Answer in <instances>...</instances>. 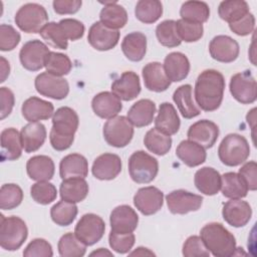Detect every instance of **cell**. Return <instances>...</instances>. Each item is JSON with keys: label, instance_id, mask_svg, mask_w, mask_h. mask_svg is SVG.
<instances>
[{"label": "cell", "instance_id": "52a82bcc", "mask_svg": "<svg viewBox=\"0 0 257 257\" xmlns=\"http://www.w3.org/2000/svg\"><path fill=\"white\" fill-rule=\"evenodd\" d=\"M158 172V160L144 151L135 152L128 159L130 176L138 184L151 183L157 177Z\"/></svg>", "mask_w": 257, "mask_h": 257}, {"label": "cell", "instance_id": "7a4b0ae2", "mask_svg": "<svg viewBox=\"0 0 257 257\" xmlns=\"http://www.w3.org/2000/svg\"><path fill=\"white\" fill-rule=\"evenodd\" d=\"M78 124L79 118L74 109L68 106L56 109L52 115V128L49 134L51 147L58 152L70 148Z\"/></svg>", "mask_w": 257, "mask_h": 257}, {"label": "cell", "instance_id": "7402d4cb", "mask_svg": "<svg viewBox=\"0 0 257 257\" xmlns=\"http://www.w3.org/2000/svg\"><path fill=\"white\" fill-rule=\"evenodd\" d=\"M143 78L145 86L155 92H162L169 88L171 80L168 78L164 65L160 62H150L143 68Z\"/></svg>", "mask_w": 257, "mask_h": 257}, {"label": "cell", "instance_id": "74e56055", "mask_svg": "<svg viewBox=\"0 0 257 257\" xmlns=\"http://www.w3.org/2000/svg\"><path fill=\"white\" fill-rule=\"evenodd\" d=\"M224 197L229 199H242L247 196L248 187L242 177L234 172L221 176V189Z\"/></svg>", "mask_w": 257, "mask_h": 257}, {"label": "cell", "instance_id": "2e32d148", "mask_svg": "<svg viewBox=\"0 0 257 257\" xmlns=\"http://www.w3.org/2000/svg\"><path fill=\"white\" fill-rule=\"evenodd\" d=\"M209 52L213 59L223 63H230L237 59L240 47L238 42L232 37L217 35L209 44Z\"/></svg>", "mask_w": 257, "mask_h": 257}, {"label": "cell", "instance_id": "8d00e7d4", "mask_svg": "<svg viewBox=\"0 0 257 257\" xmlns=\"http://www.w3.org/2000/svg\"><path fill=\"white\" fill-rule=\"evenodd\" d=\"M173 100L178 106L179 111L185 118H193L201 113L200 107L197 106L192 95V86L183 84L179 86L173 94Z\"/></svg>", "mask_w": 257, "mask_h": 257}, {"label": "cell", "instance_id": "6125c7cd", "mask_svg": "<svg viewBox=\"0 0 257 257\" xmlns=\"http://www.w3.org/2000/svg\"><path fill=\"white\" fill-rule=\"evenodd\" d=\"M0 59H1V78H0V82H4L5 79L7 78V76L9 75L10 65H9V62L3 56H1Z\"/></svg>", "mask_w": 257, "mask_h": 257}, {"label": "cell", "instance_id": "4fadbf2b", "mask_svg": "<svg viewBox=\"0 0 257 257\" xmlns=\"http://www.w3.org/2000/svg\"><path fill=\"white\" fill-rule=\"evenodd\" d=\"M168 209L173 214L184 215L198 211L203 203V197L186 190H175L166 196Z\"/></svg>", "mask_w": 257, "mask_h": 257}, {"label": "cell", "instance_id": "8fae6325", "mask_svg": "<svg viewBox=\"0 0 257 257\" xmlns=\"http://www.w3.org/2000/svg\"><path fill=\"white\" fill-rule=\"evenodd\" d=\"M46 44L38 39L29 40L21 47L19 59L22 66L29 71H37L44 67L45 59L49 53Z\"/></svg>", "mask_w": 257, "mask_h": 257}, {"label": "cell", "instance_id": "d6986e66", "mask_svg": "<svg viewBox=\"0 0 257 257\" xmlns=\"http://www.w3.org/2000/svg\"><path fill=\"white\" fill-rule=\"evenodd\" d=\"M109 223L111 231L115 233H133L138 227L139 216L132 207L120 205L111 211Z\"/></svg>", "mask_w": 257, "mask_h": 257}, {"label": "cell", "instance_id": "6da1fadb", "mask_svg": "<svg viewBox=\"0 0 257 257\" xmlns=\"http://www.w3.org/2000/svg\"><path fill=\"white\" fill-rule=\"evenodd\" d=\"M225 89V79L215 69L202 71L195 83L194 96L199 107L205 111H214L220 107Z\"/></svg>", "mask_w": 257, "mask_h": 257}, {"label": "cell", "instance_id": "8992f818", "mask_svg": "<svg viewBox=\"0 0 257 257\" xmlns=\"http://www.w3.org/2000/svg\"><path fill=\"white\" fill-rule=\"evenodd\" d=\"M14 21L17 27L26 33H40L47 24L48 14L42 5L27 3L18 9Z\"/></svg>", "mask_w": 257, "mask_h": 257}, {"label": "cell", "instance_id": "9c48e42d", "mask_svg": "<svg viewBox=\"0 0 257 257\" xmlns=\"http://www.w3.org/2000/svg\"><path fill=\"white\" fill-rule=\"evenodd\" d=\"M229 88L232 96L243 104L253 103L257 98V83L249 70L234 74Z\"/></svg>", "mask_w": 257, "mask_h": 257}, {"label": "cell", "instance_id": "b9f144b4", "mask_svg": "<svg viewBox=\"0 0 257 257\" xmlns=\"http://www.w3.org/2000/svg\"><path fill=\"white\" fill-rule=\"evenodd\" d=\"M163 14V5L158 0H140L135 8L137 19L145 24L155 23Z\"/></svg>", "mask_w": 257, "mask_h": 257}, {"label": "cell", "instance_id": "603a6c76", "mask_svg": "<svg viewBox=\"0 0 257 257\" xmlns=\"http://www.w3.org/2000/svg\"><path fill=\"white\" fill-rule=\"evenodd\" d=\"M93 112L101 117L109 119L120 112L122 104L120 99L112 92L102 91L97 93L91 100Z\"/></svg>", "mask_w": 257, "mask_h": 257}, {"label": "cell", "instance_id": "4316f807", "mask_svg": "<svg viewBox=\"0 0 257 257\" xmlns=\"http://www.w3.org/2000/svg\"><path fill=\"white\" fill-rule=\"evenodd\" d=\"M1 160L15 161L21 157L22 141L18 131L14 127H8L1 132Z\"/></svg>", "mask_w": 257, "mask_h": 257}, {"label": "cell", "instance_id": "7c38bea8", "mask_svg": "<svg viewBox=\"0 0 257 257\" xmlns=\"http://www.w3.org/2000/svg\"><path fill=\"white\" fill-rule=\"evenodd\" d=\"M34 85L36 91L41 95L58 100L65 98L69 92V84L65 78L48 72L38 74L35 78Z\"/></svg>", "mask_w": 257, "mask_h": 257}, {"label": "cell", "instance_id": "d590c367", "mask_svg": "<svg viewBox=\"0 0 257 257\" xmlns=\"http://www.w3.org/2000/svg\"><path fill=\"white\" fill-rule=\"evenodd\" d=\"M101 3L104 4V6L99 13L100 22L105 26L115 30L124 27L127 22L126 10L121 5L117 4L116 1Z\"/></svg>", "mask_w": 257, "mask_h": 257}, {"label": "cell", "instance_id": "816d5d0a", "mask_svg": "<svg viewBox=\"0 0 257 257\" xmlns=\"http://www.w3.org/2000/svg\"><path fill=\"white\" fill-rule=\"evenodd\" d=\"M136 237L133 233H115L113 231H110L108 236V242L110 248L120 254H124L130 252V250L135 245Z\"/></svg>", "mask_w": 257, "mask_h": 257}, {"label": "cell", "instance_id": "f5cc1de1", "mask_svg": "<svg viewBox=\"0 0 257 257\" xmlns=\"http://www.w3.org/2000/svg\"><path fill=\"white\" fill-rule=\"evenodd\" d=\"M19 32L9 24L0 25V50L11 51L20 42Z\"/></svg>", "mask_w": 257, "mask_h": 257}, {"label": "cell", "instance_id": "f35d334b", "mask_svg": "<svg viewBox=\"0 0 257 257\" xmlns=\"http://www.w3.org/2000/svg\"><path fill=\"white\" fill-rule=\"evenodd\" d=\"M249 12V5L244 0L222 1L218 7L220 18L229 24L240 20Z\"/></svg>", "mask_w": 257, "mask_h": 257}, {"label": "cell", "instance_id": "ac0fdd59", "mask_svg": "<svg viewBox=\"0 0 257 257\" xmlns=\"http://www.w3.org/2000/svg\"><path fill=\"white\" fill-rule=\"evenodd\" d=\"M223 219L232 227L240 228L248 224L252 216L249 203L241 199H231L226 202L222 209Z\"/></svg>", "mask_w": 257, "mask_h": 257}, {"label": "cell", "instance_id": "11a10c76", "mask_svg": "<svg viewBox=\"0 0 257 257\" xmlns=\"http://www.w3.org/2000/svg\"><path fill=\"white\" fill-rule=\"evenodd\" d=\"M53 255L51 245L42 238L33 239L23 251L25 257H51Z\"/></svg>", "mask_w": 257, "mask_h": 257}, {"label": "cell", "instance_id": "c3c4849f", "mask_svg": "<svg viewBox=\"0 0 257 257\" xmlns=\"http://www.w3.org/2000/svg\"><path fill=\"white\" fill-rule=\"evenodd\" d=\"M23 200V191L16 184H4L0 189V208L12 210L18 207Z\"/></svg>", "mask_w": 257, "mask_h": 257}, {"label": "cell", "instance_id": "484cf974", "mask_svg": "<svg viewBox=\"0 0 257 257\" xmlns=\"http://www.w3.org/2000/svg\"><path fill=\"white\" fill-rule=\"evenodd\" d=\"M164 69L171 81L179 82L185 79L190 72V61L182 52H171L164 60Z\"/></svg>", "mask_w": 257, "mask_h": 257}, {"label": "cell", "instance_id": "5b68a950", "mask_svg": "<svg viewBox=\"0 0 257 257\" xmlns=\"http://www.w3.org/2000/svg\"><path fill=\"white\" fill-rule=\"evenodd\" d=\"M28 236L25 222L16 216L4 217L1 215L0 222V245L8 251L19 249Z\"/></svg>", "mask_w": 257, "mask_h": 257}, {"label": "cell", "instance_id": "681fc988", "mask_svg": "<svg viewBox=\"0 0 257 257\" xmlns=\"http://www.w3.org/2000/svg\"><path fill=\"white\" fill-rule=\"evenodd\" d=\"M30 195L36 203L40 205H48L56 199L57 190L55 186L48 181H41L32 185Z\"/></svg>", "mask_w": 257, "mask_h": 257}, {"label": "cell", "instance_id": "277c9868", "mask_svg": "<svg viewBox=\"0 0 257 257\" xmlns=\"http://www.w3.org/2000/svg\"><path fill=\"white\" fill-rule=\"evenodd\" d=\"M249 155L250 147L248 141L238 134L227 135L218 148L220 161L228 167H236L243 164Z\"/></svg>", "mask_w": 257, "mask_h": 257}, {"label": "cell", "instance_id": "e7e4bbea", "mask_svg": "<svg viewBox=\"0 0 257 257\" xmlns=\"http://www.w3.org/2000/svg\"><path fill=\"white\" fill-rule=\"evenodd\" d=\"M90 256H113L110 251H108L105 248H99L96 251H93L90 253Z\"/></svg>", "mask_w": 257, "mask_h": 257}, {"label": "cell", "instance_id": "5bb4252c", "mask_svg": "<svg viewBox=\"0 0 257 257\" xmlns=\"http://www.w3.org/2000/svg\"><path fill=\"white\" fill-rule=\"evenodd\" d=\"M87 40L94 49L107 51L116 46L119 40V32L105 26L100 21H96L88 30Z\"/></svg>", "mask_w": 257, "mask_h": 257}, {"label": "cell", "instance_id": "4dcf8cb0", "mask_svg": "<svg viewBox=\"0 0 257 257\" xmlns=\"http://www.w3.org/2000/svg\"><path fill=\"white\" fill-rule=\"evenodd\" d=\"M180 124L181 121L174 105L170 102H163L155 118V127L168 136H173L178 133Z\"/></svg>", "mask_w": 257, "mask_h": 257}, {"label": "cell", "instance_id": "f1b7e54d", "mask_svg": "<svg viewBox=\"0 0 257 257\" xmlns=\"http://www.w3.org/2000/svg\"><path fill=\"white\" fill-rule=\"evenodd\" d=\"M54 163L48 156L38 155L30 158L26 164L27 175L31 180L49 181L54 175Z\"/></svg>", "mask_w": 257, "mask_h": 257}, {"label": "cell", "instance_id": "cb8c5ba5", "mask_svg": "<svg viewBox=\"0 0 257 257\" xmlns=\"http://www.w3.org/2000/svg\"><path fill=\"white\" fill-rule=\"evenodd\" d=\"M21 112L27 121L35 122L51 117L54 113V106L47 100L31 96L22 103Z\"/></svg>", "mask_w": 257, "mask_h": 257}, {"label": "cell", "instance_id": "d4e9b609", "mask_svg": "<svg viewBox=\"0 0 257 257\" xmlns=\"http://www.w3.org/2000/svg\"><path fill=\"white\" fill-rule=\"evenodd\" d=\"M88 174V163L80 154H69L62 158L59 164V175L62 180L85 178Z\"/></svg>", "mask_w": 257, "mask_h": 257}, {"label": "cell", "instance_id": "ba28073f", "mask_svg": "<svg viewBox=\"0 0 257 257\" xmlns=\"http://www.w3.org/2000/svg\"><path fill=\"white\" fill-rule=\"evenodd\" d=\"M105 142L114 148H124L134 137V125L126 116L115 115L106 120L102 130Z\"/></svg>", "mask_w": 257, "mask_h": 257}, {"label": "cell", "instance_id": "9f6ffc18", "mask_svg": "<svg viewBox=\"0 0 257 257\" xmlns=\"http://www.w3.org/2000/svg\"><path fill=\"white\" fill-rule=\"evenodd\" d=\"M68 40L75 41L80 39L84 34V25L82 22L72 18H64L59 22Z\"/></svg>", "mask_w": 257, "mask_h": 257}, {"label": "cell", "instance_id": "ee69618b", "mask_svg": "<svg viewBox=\"0 0 257 257\" xmlns=\"http://www.w3.org/2000/svg\"><path fill=\"white\" fill-rule=\"evenodd\" d=\"M77 212V207L74 203L61 200L50 209V217L56 225L64 227L74 221Z\"/></svg>", "mask_w": 257, "mask_h": 257}, {"label": "cell", "instance_id": "680465c9", "mask_svg": "<svg viewBox=\"0 0 257 257\" xmlns=\"http://www.w3.org/2000/svg\"><path fill=\"white\" fill-rule=\"evenodd\" d=\"M246 183L248 190L255 191L257 189V164L254 161L245 163L238 173Z\"/></svg>", "mask_w": 257, "mask_h": 257}, {"label": "cell", "instance_id": "44dd1931", "mask_svg": "<svg viewBox=\"0 0 257 257\" xmlns=\"http://www.w3.org/2000/svg\"><path fill=\"white\" fill-rule=\"evenodd\" d=\"M111 92L125 101L135 99L141 92L139 75L134 71H124L118 78L113 80Z\"/></svg>", "mask_w": 257, "mask_h": 257}, {"label": "cell", "instance_id": "30bf717a", "mask_svg": "<svg viewBox=\"0 0 257 257\" xmlns=\"http://www.w3.org/2000/svg\"><path fill=\"white\" fill-rule=\"evenodd\" d=\"M104 230L105 224L101 217L88 213L84 214L79 219L75 226L74 233L86 246H91L102 238Z\"/></svg>", "mask_w": 257, "mask_h": 257}, {"label": "cell", "instance_id": "83f0119b", "mask_svg": "<svg viewBox=\"0 0 257 257\" xmlns=\"http://www.w3.org/2000/svg\"><path fill=\"white\" fill-rule=\"evenodd\" d=\"M46 128L38 122H29L21 128L20 136L22 147L26 153H33L39 150L46 140Z\"/></svg>", "mask_w": 257, "mask_h": 257}, {"label": "cell", "instance_id": "1f68e13d", "mask_svg": "<svg viewBox=\"0 0 257 257\" xmlns=\"http://www.w3.org/2000/svg\"><path fill=\"white\" fill-rule=\"evenodd\" d=\"M121 50L128 60L141 61L147 52L146 35L139 31L126 34L121 42Z\"/></svg>", "mask_w": 257, "mask_h": 257}, {"label": "cell", "instance_id": "e0dca14e", "mask_svg": "<svg viewBox=\"0 0 257 257\" xmlns=\"http://www.w3.org/2000/svg\"><path fill=\"white\" fill-rule=\"evenodd\" d=\"M188 140L197 143L204 149L212 148L219 137L218 125L208 119H201L194 122L188 130Z\"/></svg>", "mask_w": 257, "mask_h": 257}, {"label": "cell", "instance_id": "6f0895ef", "mask_svg": "<svg viewBox=\"0 0 257 257\" xmlns=\"http://www.w3.org/2000/svg\"><path fill=\"white\" fill-rule=\"evenodd\" d=\"M229 27L232 32L239 36H246L253 32L255 28V17L252 13H248L240 20L229 24Z\"/></svg>", "mask_w": 257, "mask_h": 257}, {"label": "cell", "instance_id": "836d02e7", "mask_svg": "<svg viewBox=\"0 0 257 257\" xmlns=\"http://www.w3.org/2000/svg\"><path fill=\"white\" fill-rule=\"evenodd\" d=\"M176 155L186 166L191 168L202 165L207 158L205 149L190 140L182 141L178 145Z\"/></svg>", "mask_w": 257, "mask_h": 257}, {"label": "cell", "instance_id": "d6a6232c", "mask_svg": "<svg viewBox=\"0 0 257 257\" xmlns=\"http://www.w3.org/2000/svg\"><path fill=\"white\" fill-rule=\"evenodd\" d=\"M156 104L151 99H140L132 105L127 111V118L133 125L143 127L151 124L154 120Z\"/></svg>", "mask_w": 257, "mask_h": 257}, {"label": "cell", "instance_id": "7bdbcfd3", "mask_svg": "<svg viewBox=\"0 0 257 257\" xmlns=\"http://www.w3.org/2000/svg\"><path fill=\"white\" fill-rule=\"evenodd\" d=\"M58 252L63 257H82L86 252V245L80 241L75 233H66L58 241Z\"/></svg>", "mask_w": 257, "mask_h": 257}, {"label": "cell", "instance_id": "91938a15", "mask_svg": "<svg viewBox=\"0 0 257 257\" xmlns=\"http://www.w3.org/2000/svg\"><path fill=\"white\" fill-rule=\"evenodd\" d=\"M14 101H15V97L12 90L5 86L1 87L0 88V104H1L0 118L1 119H4L6 116H8L11 113L14 106Z\"/></svg>", "mask_w": 257, "mask_h": 257}, {"label": "cell", "instance_id": "f907efd6", "mask_svg": "<svg viewBox=\"0 0 257 257\" xmlns=\"http://www.w3.org/2000/svg\"><path fill=\"white\" fill-rule=\"evenodd\" d=\"M176 28L181 41L195 42L202 38L204 33L203 24L179 19L176 21Z\"/></svg>", "mask_w": 257, "mask_h": 257}, {"label": "cell", "instance_id": "9a60e30c", "mask_svg": "<svg viewBox=\"0 0 257 257\" xmlns=\"http://www.w3.org/2000/svg\"><path fill=\"white\" fill-rule=\"evenodd\" d=\"M136 208L145 216L156 214L164 204V194L156 187L149 186L138 190L134 196Z\"/></svg>", "mask_w": 257, "mask_h": 257}, {"label": "cell", "instance_id": "f6af8a7d", "mask_svg": "<svg viewBox=\"0 0 257 257\" xmlns=\"http://www.w3.org/2000/svg\"><path fill=\"white\" fill-rule=\"evenodd\" d=\"M44 67L46 68V72L62 77V75H66L70 72L72 63L67 55L50 51L45 59Z\"/></svg>", "mask_w": 257, "mask_h": 257}, {"label": "cell", "instance_id": "7dc6e473", "mask_svg": "<svg viewBox=\"0 0 257 257\" xmlns=\"http://www.w3.org/2000/svg\"><path fill=\"white\" fill-rule=\"evenodd\" d=\"M156 36L163 46L169 48L177 47L182 42L177 32L175 20H165L158 24L156 28Z\"/></svg>", "mask_w": 257, "mask_h": 257}, {"label": "cell", "instance_id": "ffe728a7", "mask_svg": "<svg viewBox=\"0 0 257 257\" xmlns=\"http://www.w3.org/2000/svg\"><path fill=\"white\" fill-rule=\"evenodd\" d=\"M91 172L98 180H113L121 172V160L115 154H102L94 160Z\"/></svg>", "mask_w": 257, "mask_h": 257}, {"label": "cell", "instance_id": "e575fe53", "mask_svg": "<svg viewBox=\"0 0 257 257\" xmlns=\"http://www.w3.org/2000/svg\"><path fill=\"white\" fill-rule=\"evenodd\" d=\"M88 191V184L83 178L63 180L59 188L61 200L74 204L83 201L87 197Z\"/></svg>", "mask_w": 257, "mask_h": 257}, {"label": "cell", "instance_id": "db71d44e", "mask_svg": "<svg viewBox=\"0 0 257 257\" xmlns=\"http://www.w3.org/2000/svg\"><path fill=\"white\" fill-rule=\"evenodd\" d=\"M183 255L185 257H209L210 252L201 237L193 235L185 241L183 245Z\"/></svg>", "mask_w": 257, "mask_h": 257}, {"label": "cell", "instance_id": "be15d7a7", "mask_svg": "<svg viewBox=\"0 0 257 257\" xmlns=\"http://www.w3.org/2000/svg\"><path fill=\"white\" fill-rule=\"evenodd\" d=\"M130 255L131 256H135V255H137V256H146V255H155L152 251H150L148 248H144V247H139V248H137V250H135L134 252H132V253H130Z\"/></svg>", "mask_w": 257, "mask_h": 257}, {"label": "cell", "instance_id": "bcb514c9", "mask_svg": "<svg viewBox=\"0 0 257 257\" xmlns=\"http://www.w3.org/2000/svg\"><path fill=\"white\" fill-rule=\"evenodd\" d=\"M40 35L54 48L65 50L68 46V39L59 23L48 22L40 31Z\"/></svg>", "mask_w": 257, "mask_h": 257}, {"label": "cell", "instance_id": "60d3db41", "mask_svg": "<svg viewBox=\"0 0 257 257\" xmlns=\"http://www.w3.org/2000/svg\"><path fill=\"white\" fill-rule=\"evenodd\" d=\"M144 144L150 152L158 156H165L172 148V138L154 127L147 132Z\"/></svg>", "mask_w": 257, "mask_h": 257}, {"label": "cell", "instance_id": "94428289", "mask_svg": "<svg viewBox=\"0 0 257 257\" xmlns=\"http://www.w3.org/2000/svg\"><path fill=\"white\" fill-rule=\"evenodd\" d=\"M82 2L80 0H54L52 5L57 14H74L80 7Z\"/></svg>", "mask_w": 257, "mask_h": 257}, {"label": "cell", "instance_id": "f546056e", "mask_svg": "<svg viewBox=\"0 0 257 257\" xmlns=\"http://www.w3.org/2000/svg\"><path fill=\"white\" fill-rule=\"evenodd\" d=\"M194 183L196 188L204 195L214 196L221 189V175L211 167H204L196 172Z\"/></svg>", "mask_w": 257, "mask_h": 257}, {"label": "cell", "instance_id": "ab89813d", "mask_svg": "<svg viewBox=\"0 0 257 257\" xmlns=\"http://www.w3.org/2000/svg\"><path fill=\"white\" fill-rule=\"evenodd\" d=\"M181 19L203 24L210 17V8L203 1H186L180 9Z\"/></svg>", "mask_w": 257, "mask_h": 257}, {"label": "cell", "instance_id": "3957f363", "mask_svg": "<svg viewBox=\"0 0 257 257\" xmlns=\"http://www.w3.org/2000/svg\"><path fill=\"white\" fill-rule=\"evenodd\" d=\"M200 237L206 248L216 257H230L236 255V239L222 224L212 222L200 231Z\"/></svg>", "mask_w": 257, "mask_h": 257}]
</instances>
